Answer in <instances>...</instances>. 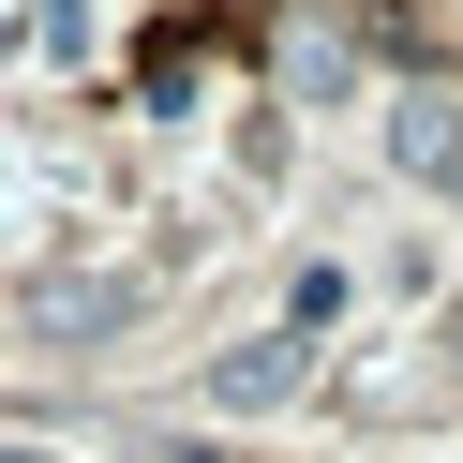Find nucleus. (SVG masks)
<instances>
[{
	"label": "nucleus",
	"instance_id": "nucleus-1",
	"mask_svg": "<svg viewBox=\"0 0 463 463\" xmlns=\"http://www.w3.org/2000/svg\"><path fill=\"white\" fill-rule=\"evenodd\" d=\"M135 314H150V269H120V254H61V269L31 284V329L45 344H120Z\"/></svg>",
	"mask_w": 463,
	"mask_h": 463
},
{
	"label": "nucleus",
	"instance_id": "nucleus-2",
	"mask_svg": "<svg viewBox=\"0 0 463 463\" xmlns=\"http://www.w3.org/2000/svg\"><path fill=\"white\" fill-rule=\"evenodd\" d=\"M389 165L433 194H463V105H389Z\"/></svg>",
	"mask_w": 463,
	"mask_h": 463
},
{
	"label": "nucleus",
	"instance_id": "nucleus-3",
	"mask_svg": "<svg viewBox=\"0 0 463 463\" xmlns=\"http://www.w3.org/2000/svg\"><path fill=\"white\" fill-rule=\"evenodd\" d=\"M284 389H299V329H254L210 359V403H284Z\"/></svg>",
	"mask_w": 463,
	"mask_h": 463
},
{
	"label": "nucleus",
	"instance_id": "nucleus-4",
	"mask_svg": "<svg viewBox=\"0 0 463 463\" xmlns=\"http://www.w3.org/2000/svg\"><path fill=\"white\" fill-rule=\"evenodd\" d=\"M0 463H45V449H0Z\"/></svg>",
	"mask_w": 463,
	"mask_h": 463
},
{
	"label": "nucleus",
	"instance_id": "nucleus-5",
	"mask_svg": "<svg viewBox=\"0 0 463 463\" xmlns=\"http://www.w3.org/2000/svg\"><path fill=\"white\" fill-rule=\"evenodd\" d=\"M449 359H463V314H449Z\"/></svg>",
	"mask_w": 463,
	"mask_h": 463
}]
</instances>
